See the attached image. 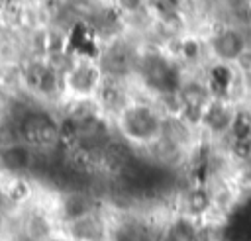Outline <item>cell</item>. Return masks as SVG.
I'll use <instances>...</instances> for the list:
<instances>
[{"mask_svg":"<svg viewBox=\"0 0 251 241\" xmlns=\"http://www.w3.org/2000/svg\"><path fill=\"white\" fill-rule=\"evenodd\" d=\"M229 84H231V71L226 65L214 67L210 74V90H214L216 94H224L227 92Z\"/></svg>","mask_w":251,"mask_h":241,"instance_id":"9c48e42d","label":"cell"},{"mask_svg":"<svg viewBox=\"0 0 251 241\" xmlns=\"http://www.w3.org/2000/svg\"><path fill=\"white\" fill-rule=\"evenodd\" d=\"M180 49H182V55H184L186 59H196L198 53H200V45H198V41H194V39H186Z\"/></svg>","mask_w":251,"mask_h":241,"instance_id":"7c38bea8","label":"cell"},{"mask_svg":"<svg viewBox=\"0 0 251 241\" xmlns=\"http://www.w3.org/2000/svg\"><path fill=\"white\" fill-rule=\"evenodd\" d=\"M120 131L135 143H153L163 135V120L159 114L143 104L126 106L118 118Z\"/></svg>","mask_w":251,"mask_h":241,"instance_id":"6da1fadb","label":"cell"},{"mask_svg":"<svg viewBox=\"0 0 251 241\" xmlns=\"http://www.w3.org/2000/svg\"><path fill=\"white\" fill-rule=\"evenodd\" d=\"M22 143L33 147H49L59 137V125L45 112H27L20 121Z\"/></svg>","mask_w":251,"mask_h":241,"instance_id":"7a4b0ae2","label":"cell"},{"mask_svg":"<svg viewBox=\"0 0 251 241\" xmlns=\"http://www.w3.org/2000/svg\"><path fill=\"white\" fill-rule=\"evenodd\" d=\"M194 229L188 221H176L167 233V241H194Z\"/></svg>","mask_w":251,"mask_h":241,"instance_id":"8fae6325","label":"cell"},{"mask_svg":"<svg viewBox=\"0 0 251 241\" xmlns=\"http://www.w3.org/2000/svg\"><path fill=\"white\" fill-rule=\"evenodd\" d=\"M233 118H235V112L229 110V106H226L222 100H212L206 106L204 114H202V121L214 133L229 131L231 129V123H233Z\"/></svg>","mask_w":251,"mask_h":241,"instance_id":"8992f818","label":"cell"},{"mask_svg":"<svg viewBox=\"0 0 251 241\" xmlns=\"http://www.w3.org/2000/svg\"><path fill=\"white\" fill-rule=\"evenodd\" d=\"M0 165L12 174L27 172L33 165V149L22 141L6 143L0 149Z\"/></svg>","mask_w":251,"mask_h":241,"instance_id":"5b68a950","label":"cell"},{"mask_svg":"<svg viewBox=\"0 0 251 241\" xmlns=\"http://www.w3.org/2000/svg\"><path fill=\"white\" fill-rule=\"evenodd\" d=\"M145 78L147 82L161 90V92H173L176 78H175V71L163 61V59H149L145 65Z\"/></svg>","mask_w":251,"mask_h":241,"instance_id":"52a82bcc","label":"cell"},{"mask_svg":"<svg viewBox=\"0 0 251 241\" xmlns=\"http://www.w3.org/2000/svg\"><path fill=\"white\" fill-rule=\"evenodd\" d=\"M118 4H120L126 12H135V10H139L141 0H118Z\"/></svg>","mask_w":251,"mask_h":241,"instance_id":"4fadbf2b","label":"cell"},{"mask_svg":"<svg viewBox=\"0 0 251 241\" xmlns=\"http://www.w3.org/2000/svg\"><path fill=\"white\" fill-rule=\"evenodd\" d=\"M98 82H100V72L96 67L84 63V65H76L73 67L67 74H65V84L67 88L75 94V96H80V98H86V96H92L98 88Z\"/></svg>","mask_w":251,"mask_h":241,"instance_id":"277c9868","label":"cell"},{"mask_svg":"<svg viewBox=\"0 0 251 241\" xmlns=\"http://www.w3.org/2000/svg\"><path fill=\"white\" fill-rule=\"evenodd\" d=\"M186 206H188V210H190L192 214L200 216V214H204V212L210 210V206H212V196H210L206 190H202V188L192 190L190 196H188Z\"/></svg>","mask_w":251,"mask_h":241,"instance_id":"30bf717a","label":"cell"},{"mask_svg":"<svg viewBox=\"0 0 251 241\" xmlns=\"http://www.w3.org/2000/svg\"><path fill=\"white\" fill-rule=\"evenodd\" d=\"M212 53L222 63L237 61L245 53V37L237 29H222L210 41Z\"/></svg>","mask_w":251,"mask_h":241,"instance_id":"3957f363","label":"cell"},{"mask_svg":"<svg viewBox=\"0 0 251 241\" xmlns=\"http://www.w3.org/2000/svg\"><path fill=\"white\" fill-rule=\"evenodd\" d=\"M0 227H2V217H0Z\"/></svg>","mask_w":251,"mask_h":241,"instance_id":"5bb4252c","label":"cell"},{"mask_svg":"<svg viewBox=\"0 0 251 241\" xmlns=\"http://www.w3.org/2000/svg\"><path fill=\"white\" fill-rule=\"evenodd\" d=\"M29 86H33L41 94H51L57 90V74L49 67H31Z\"/></svg>","mask_w":251,"mask_h":241,"instance_id":"ba28073f","label":"cell"}]
</instances>
